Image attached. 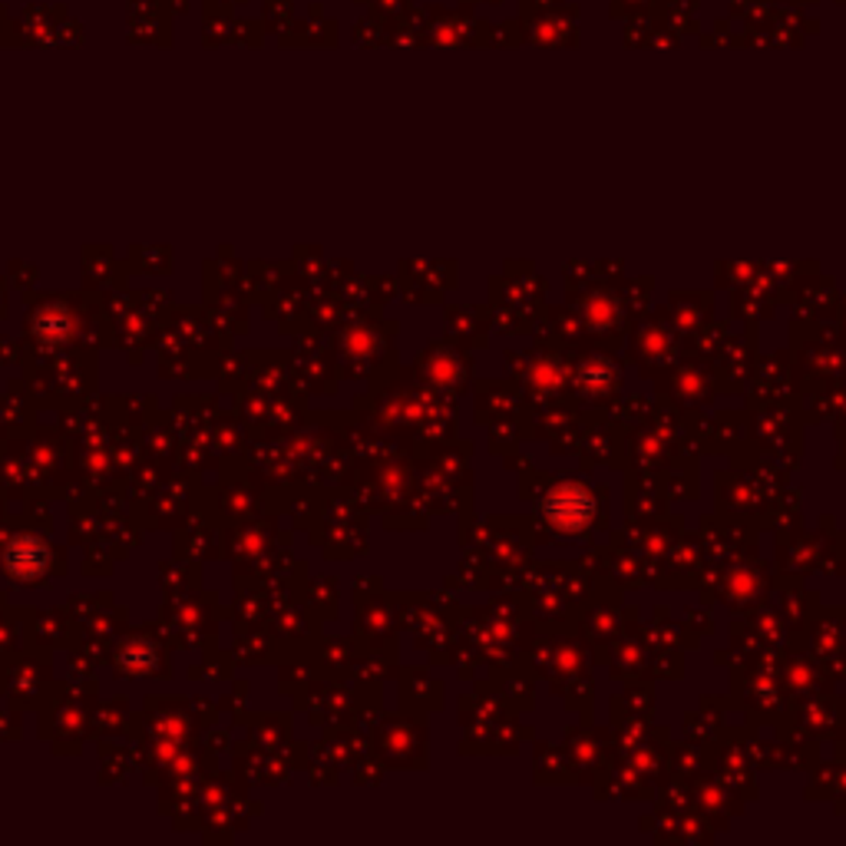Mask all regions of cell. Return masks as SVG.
<instances>
[{
  "label": "cell",
  "mask_w": 846,
  "mask_h": 846,
  "mask_svg": "<svg viewBox=\"0 0 846 846\" xmlns=\"http://www.w3.org/2000/svg\"><path fill=\"white\" fill-rule=\"evenodd\" d=\"M54 546L37 533H18L4 553H0V569L18 586H37L54 569Z\"/></svg>",
  "instance_id": "6da1fadb"
},
{
  "label": "cell",
  "mask_w": 846,
  "mask_h": 846,
  "mask_svg": "<svg viewBox=\"0 0 846 846\" xmlns=\"http://www.w3.org/2000/svg\"><path fill=\"white\" fill-rule=\"evenodd\" d=\"M34 337H41V341H47V344H64L67 337H70V311H64V308H44V311H37V318H34Z\"/></svg>",
  "instance_id": "7a4b0ae2"
}]
</instances>
